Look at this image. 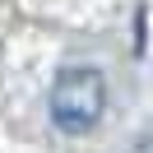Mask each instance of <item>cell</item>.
Listing matches in <instances>:
<instances>
[{
	"label": "cell",
	"instance_id": "1",
	"mask_svg": "<svg viewBox=\"0 0 153 153\" xmlns=\"http://www.w3.org/2000/svg\"><path fill=\"white\" fill-rule=\"evenodd\" d=\"M107 111V79L93 65H70L51 84V121L65 134H88Z\"/></svg>",
	"mask_w": 153,
	"mask_h": 153
}]
</instances>
